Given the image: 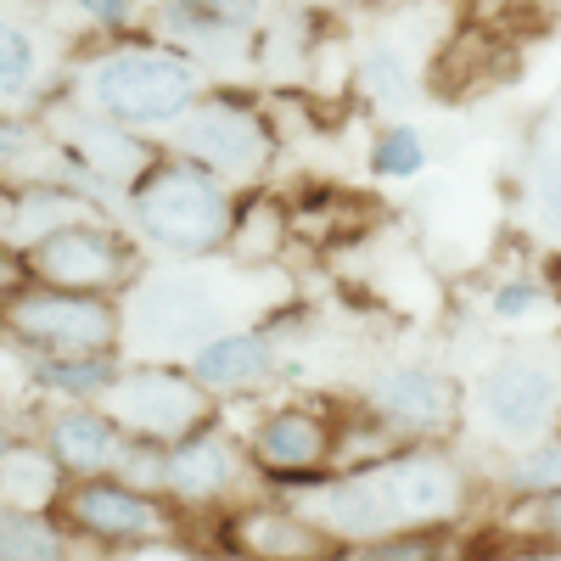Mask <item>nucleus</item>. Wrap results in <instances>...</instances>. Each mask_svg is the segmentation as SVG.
<instances>
[{
	"mask_svg": "<svg viewBox=\"0 0 561 561\" xmlns=\"http://www.w3.org/2000/svg\"><path fill=\"white\" fill-rule=\"evenodd\" d=\"M34 147H39V129L18 113H0V174L18 169L23 158H34Z\"/></svg>",
	"mask_w": 561,
	"mask_h": 561,
	"instance_id": "obj_31",
	"label": "nucleus"
},
{
	"mask_svg": "<svg viewBox=\"0 0 561 561\" xmlns=\"http://www.w3.org/2000/svg\"><path fill=\"white\" fill-rule=\"evenodd\" d=\"M79 214H84V203H79V192H68V185H45V180L18 185V192H0V242H12L23 253L28 242L45 237V230H57Z\"/></svg>",
	"mask_w": 561,
	"mask_h": 561,
	"instance_id": "obj_19",
	"label": "nucleus"
},
{
	"mask_svg": "<svg viewBox=\"0 0 561 561\" xmlns=\"http://www.w3.org/2000/svg\"><path fill=\"white\" fill-rule=\"evenodd\" d=\"M534 208H539V225L561 242V152H545L534 169Z\"/></svg>",
	"mask_w": 561,
	"mask_h": 561,
	"instance_id": "obj_30",
	"label": "nucleus"
},
{
	"mask_svg": "<svg viewBox=\"0 0 561 561\" xmlns=\"http://www.w3.org/2000/svg\"><path fill=\"white\" fill-rule=\"evenodd\" d=\"M304 517H314L337 545H365V539L399 528L377 478H370V466H359V472H332L314 494H304Z\"/></svg>",
	"mask_w": 561,
	"mask_h": 561,
	"instance_id": "obj_13",
	"label": "nucleus"
},
{
	"mask_svg": "<svg viewBox=\"0 0 561 561\" xmlns=\"http://www.w3.org/2000/svg\"><path fill=\"white\" fill-rule=\"evenodd\" d=\"M0 449H7V427H0Z\"/></svg>",
	"mask_w": 561,
	"mask_h": 561,
	"instance_id": "obj_35",
	"label": "nucleus"
},
{
	"mask_svg": "<svg viewBox=\"0 0 561 561\" xmlns=\"http://www.w3.org/2000/svg\"><path fill=\"white\" fill-rule=\"evenodd\" d=\"M0 332L23 343L28 354H90L118 348L124 314L107 293H73V287H0Z\"/></svg>",
	"mask_w": 561,
	"mask_h": 561,
	"instance_id": "obj_3",
	"label": "nucleus"
},
{
	"mask_svg": "<svg viewBox=\"0 0 561 561\" xmlns=\"http://www.w3.org/2000/svg\"><path fill=\"white\" fill-rule=\"evenodd\" d=\"M264 0H163L158 23L180 45H225L259 23Z\"/></svg>",
	"mask_w": 561,
	"mask_h": 561,
	"instance_id": "obj_21",
	"label": "nucleus"
},
{
	"mask_svg": "<svg viewBox=\"0 0 561 561\" xmlns=\"http://www.w3.org/2000/svg\"><path fill=\"white\" fill-rule=\"evenodd\" d=\"M135 325H140V337H163V343H180L192 354L214 332H225L214 298L197 280H180V275H152L147 287L135 293Z\"/></svg>",
	"mask_w": 561,
	"mask_h": 561,
	"instance_id": "obj_12",
	"label": "nucleus"
},
{
	"mask_svg": "<svg viewBox=\"0 0 561 561\" xmlns=\"http://www.w3.org/2000/svg\"><path fill=\"white\" fill-rule=\"evenodd\" d=\"M354 561H449V550L427 528H388L377 539L354 545Z\"/></svg>",
	"mask_w": 561,
	"mask_h": 561,
	"instance_id": "obj_27",
	"label": "nucleus"
},
{
	"mask_svg": "<svg viewBox=\"0 0 561 561\" xmlns=\"http://www.w3.org/2000/svg\"><path fill=\"white\" fill-rule=\"evenodd\" d=\"M68 466L39 444H7L0 449V505L7 511H51L68 489Z\"/></svg>",
	"mask_w": 561,
	"mask_h": 561,
	"instance_id": "obj_20",
	"label": "nucleus"
},
{
	"mask_svg": "<svg viewBox=\"0 0 561 561\" xmlns=\"http://www.w3.org/2000/svg\"><path fill=\"white\" fill-rule=\"evenodd\" d=\"M545 304H550V287H545L539 275H511V280H500V287L489 293V314L505 320V325H517V320L539 314Z\"/></svg>",
	"mask_w": 561,
	"mask_h": 561,
	"instance_id": "obj_28",
	"label": "nucleus"
},
{
	"mask_svg": "<svg viewBox=\"0 0 561 561\" xmlns=\"http://www.w3.org/2000/svg\"><path fill=\"white\" fill-rule=\"evenodd\" d=\"M472 404L489 438L528 449L561 433V365L550 354H500L478 377Z\"/></svg>",
	"mask_w": 561,
	"mask_h": 561,
	"instance_id": "obj_5",
	"label": "nucleus"
},
{
	"mask_svg": "<svg viewBox=\"0 0 561 561\" xmlns=\"http://www.w3.org/2000/svg\"><path fill=\"white\" fill-rule=\"evenodd\" d=\"M523 561H561V539H545L539 550H528Z\"/></svg>",
	"mask_w": 561,
	"mask_h": 561,
	"instance_id": "obj_33",
	"label": "nucleus"
},
{
	"mask_svg": "<svg viewBox=\"0 0 561 561\" xmlns=\"http://www.w3.org/2000/svg\"><path fill=\"white\" fill-rule=\"evenodd\" d=\"M124 444H129V433L113 421V410L96 404V399H79V404L57 410L51 427H45V449H51L73 478H102V472H113L118 455H124Z\"/></svg>",
	"mask_w": 561,
	"mask_h": 561,
	"instance_id": "obj_14",
	"label": "nucleus"
},
{
	"mask_svg": "<svg viewBox=\"0 0 561 561\" xmlns=\"http://www.w3.org/2000/svg\"><path fill=\"white\" fill-rule=\"evenodd\" d=\"M34 79H39V45H34V34L0 18V107L28 96Z\"/></svg>",
	"mask_w": 561,
	"mask_h": 561,
	"instance_id": "obj_26",
	"label": "nucleus"
},
{
	"mask_svg": "<svg viewBox=\"0 0 561 561\" xmlns=\"http://www.w3.org/2000/svg\"><path fill=\"white\" fill-rule=\"evenodd\" d=\"M370 478H377L388 511L399 528H427L444 523L466 505V472L455 455L438 449H393L382 460H370Z\"/></svg>",
	"mask_w": 561,
	"mask_h": 561,
	"instance_id": "obj_8",
	"label": "nucleus"
},
{
	"mask_svg": "<svg viewBox=\"0 0 561 561\" xmlns=\"http://www.w3.org/2000/svg\"><path fill=\"white\" fill-rule=\"evenodd\" d=\"M359 84L370 90V96H404L410 68H404V57L393 51V45H370V51L359 57Z\"/></svg>",
	"mask_w": 561,
	"mask_h": 561,
	"instance_id": "obj_29",
	"label": "nucleus"
},
{
	"mask_svg": "<svg viewBox=\"0 0 561 561\" xmlns=\"http://www.w3.org/2000/svg\"><path fill=\"white\" fill-rule=\"evenodd\" d=\"M0 561H68V539L45 511L0 505Z\"/></svg>",
	"mask_w": 561,
	"mask_h": 561,
	"instance_id": "obj_23",
	"label": "nucleus"
},
{
	"mask_svg": "<svg viewBox=\"0 0 561 561\" xmlns=\"http://www.w3.org/2000/svg\"><path fill=\"white\" fill-rule=\"evenodd\" d=\"M124 208L140 237L174 259H208V253L230 248L237 219H242L230 185L192 158H158L124 192Z\"/></svg>",
	"mask_w": 561,
	"mask_h": 561,
	"instance_id": "obj_1",
	"label": "nucleus"
},
{
	"mask_svg": "<svg viewBox=\"0 0 561 561\" xmlns=\"http://www.w3.org/2000/svg\"><path fill=\"white\" fill-rule=\"evenodd\" d=\"M365 404H370V415H377L388 433H415V438L444 433L455 421V410H460L455 388L438 377V370H427V365H393V370H382V377L365 388Z\"/></svg>",
	"mask_w": 561,
	"mask_h": 561,
	"instance_id": "obj_11",
	"label": "nucleus"
},
{
	"mask_svg": "<svg viewBox=\"0 0 561 561\" xmlns=\"http://www.w3.org/2000/svg\"><path fill=\"white\" fill-rule=\"evenodd\" d=\"M102 404L113 410V421L129 438L147 444H180L214 427V404L219 393H208L197 382V370H174V365H129L118 370V382L102 393Z\"/></svg>",
	"mask_w": 561,
	"mask_h": 561,
	"instance_id": "obj_4",
	"label": "nucleus"
},
{
	"mask_svg": "<svg viewBox=\"0 0 561 561\" xmlns=\"http://www.w3.org/2000/svg\"><path fill=\"white\" fill-rule=\"evenodd\" d=\"M84 102L90 113L129 129H169L203 102V62L185 45L174 51V45L135 39L84 68Z\"/></svg>",
	"mask_w": 561,
	"mask_h": 561,
	"instance_id": "obj_2",
	"label": "nucleus"
},
{
	"mask_svg": "<svg viewBox=\"0 0 561 561\" xmlns=\"http://www.w3.org/2000/svg\"><path fill=\"white\" fill-rule=\"evenodd\" d=\"M421 169H427V140L415 124H388L370 140V174L377 180H415Z\"/></svg>",
	"mask_w": 561,
	"mask_h": 561,
	"instance_id": "obj_24",
	"label": "nucleus"
},
{
	"mask_svg": "<svg viewBox=\"0 0 561 561\" xmlns=\"http://www.w3.org/2000/svg\"><path fill=\"white\" fill-rule=\"evenodd\" d=\"M68 523L102 545H158L169 539V511L135 483H107V478H79L62 494Z\"/></svg>",
	"mask_w": 561,
	"mask_h": 561,
	"instance_id": "obj_10",
	"label": "nucleus"
},
{
	"mask_svg": "<svg viewBox=\"0 0 561 561\" xmlns=\"http://www.w3.org/2000/svg\"><path fill=\"white\" fill-rule=\"evenodd\" d=\"M169 147L180 158L203 163L208 174H219L225 185H237L270 163V124L259 107L237 96H203L192 113H180L169 124Z\"/></svg>",
	"mask_w": 561,
	"mask_h": 561,
	"instance_id": "obj_7",
	"label": "nucleus"
},
{
	"mask_svg": "<svg viewBox=\"0 0 561 561\" xmlns=\"http://www.w3.org/2000/svg\"><path fill=\"white\" fill-rule=\"evenodd\" d=\"M28 382L39 393L68 399V404L102 399L118 382V359H113V348H90V354H28Z\"/></svg>",
	"mask_w": 561,
	"mask_h": 561,
	"instance_id": "obj_22",
	"label": "nucleus"
},
{
	"mask_svg": "<svg viewBox=\"0 0 561 561\" xmlns=\"http://www.w3.org/2000/svg\"><path fill=\"white\" fill-rule=\"evenodd\" d=\"M73 7L96 23V28H124L135 18V0H73Z\"/></svg>",
	"mask_w": 561,
	"mask_h": 561,
	"instance_id": "obj_32",
	"label": "nucleus"
},
{
	"mask_svg": "<svg viewBox=\"0 0 561 561\" xmlns=\"http://www.w3.org/2000/svg\"><path fill=\"white\" fill-rule=\"evenodd\" d=\"M505 483H511V494H523V500H534V494H561V433H550V438L517 449V460L505 466Z\"/></svg>",
	"mask_w": 561,
	"mask_h": 561,
	"instance_id": "obj_25",
	"label": "nucleus"
},
{
	"mask_svg": "<svg viewBox=\"0 0 561 561\" xmlns=\"http://www.w3.org/2000/svg\"><path fill=\"white\" fill-rule=\"evenodd\" d=\"M57 152L84 185H107V192H129L158 158L140 140V129L113 124L102 113H68L57 124Z\"/></svg>",
	"mask_w": 561,
	"mask_h": 561,
	"instance_id": "obj_9",
	"label": "nucleus"
},
{
	"mask_svg": "<svg viewBox=\"0 0 561 561\" xmlns=\"http://www.w3.org/2000/svg\"><path fill=\"white\" fill-rule=\"evenodd\" d=\"M192 370L208 393H253L275 377V348L264 343V332H214L197 354Z\"/></svg>",
	"mask_w": 561,
	"mask_h": 561,
	"instance_id": "obj_17",
	"label": "nucleus"
},
{
	"mask_svg": "<svg viewBox=\"0 0 561 561\" xmlns=\"http://www.w3.org/2000/svg\"><path fill=\"white\" fill-rule=\"evenodd\" d=\"M237 483H242V449L230 444V438H219L214 427L197 433V438L169 444L163 489H169L180 505H214V500H225Z\"/></svg>",
	"mask_w": 561,
	"mask_h": 561,
	"instance_id": "obj_15",
	"label": "nucleus"
},
{
	"mask_svg": "<svg viewBox=\"0 0 561 561\" xmlns=\"http://www.w3.org/2000/svg\"><path fill=\"white\" fill-rule=\"evenodd\" d=\"M23 270L45 287H73V293H113L135 275V248L124 230L107 219H68L57 230H45L39 242L23 248Z\"/></svg>",
	"mask_w": 561,
	"mask_h": 561,
	"instance_id": "obj_6",
	"label": "nucleus"
},
{
	"mask_svg": "<svg viewBox=\"0 0 561 561\" xmlns=\"http://www.w3.org/2000/svg\"><path fill=\"white\" fill-rule=\"evenodd\" d=\"M242 561H337V539L304 511H242L237 517Z\"/></svg>",
	"mask_w": 561,
	"mask_h": 561,
	"instance_id": "obj_16",
	"label": "nucleus"
},
{
	"mask_svg": "<svg viewBox=\"0 0 561 561\" xmlns=\"http://www.w3.org/2000/svg\"><path fill=\"white\" fill-rule=\"evenodd\" d=\"M332 455V427L314 410H270L253 433V460L264 472H314Z\"/></svg>",
	"mask_w": 561,
	"mask_h": 561,
	"instance_id": "obj_18",
	"label": "nucleus"
},
{
	"mask_svg": "<svg viewBox=\"0 0 561 561\" xmlns=\"http://www.w3.org/2000/svg\"><path fill=\"white\" fill-rule=\"evenodd\" d=\"M359 7H388V0H359Z\"/></svg>",
	"mask_w": 561,
	"mask_h": 561,
	"instance_id": "obj_34",
	"label": "nucleus"
}]
</instances>
